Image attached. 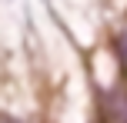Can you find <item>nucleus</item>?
<instances>
[{
    "label": "nucleus",
    "mask_w": 127,
    "mask_h": 123,
    "mask_svg": "<svg viewBox=\"0 0 127 123\" xmlns=\"http://www.w3.org/2000/svg\"><path fill=\"white\" fill-rule=\"evenodd\" d=\"M100 123H127V83H117L97 97Z\"/></svg>",
    "instance_id": "f257e3e1"
},
{
    "label": "nucleus",
    "mask_w": 127,
    "mask_h": 123,
    "mask_svg": "<svg viewBox=\"0 0 127 123\" xmlns=\"http://www.w3.org/2000/svg\"><path fill=\"white\" fill-rule=\"evenodd\" d=\"M114 57L121 60V70L127 73V20L121 23V30L114 33Z\"/></svg>",
    "instance_id": "f03ea898"
},
{
    "label": "nucleus",
    "mask_w": 127,
    "mask_h": 123,
    "mask_svg": "<svg viewBox=\"0 0 127 123\" xmlns=\"http://www.w3.org/2000/svg\"><path fill=\"white\" fill-rule=\"evenodd\" d=\"M0 123H17V120H10V117H3V113H0Z\"/></svg>",
    "instance_id": "7ed1b4c3"
}]
</instances>
